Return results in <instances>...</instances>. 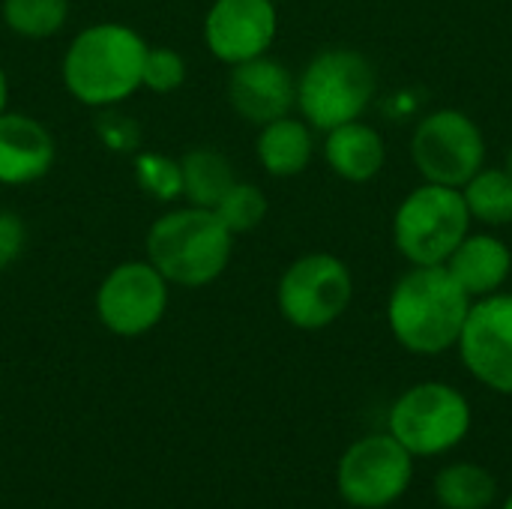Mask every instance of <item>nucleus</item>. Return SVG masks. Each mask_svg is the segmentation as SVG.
Wrapping results in <instances>:
<instances>
[{
  "instance_id": "1",
  "label": "nucleus",
  "mask_w": 512,
  "mask_h": 509,
  "mask_svg": "<svg viewBox=\"0 0 512 509\" xmlns=\"http://www.w3.org/2000/svg\"><path fill=\"white\" fill-rule=\"evenodd\" d=\"M150 42L123 21H96L81 27L63 51V90L84 108H114L141 90V72Z\"/></svg>"
},
{
  "instance_id": "2",
  "label": "nucleus",
  "mask_w": 512,
  "mask_h": 509,
  "mask_svg": "<svg viewBox=\"0 0 512 509\" xmlns=\"http://www.w3.org/2000/svg\"><path fill=\"white\" fill-rule=\"evenodd\" d=\"M471 303L444 264L411 267L390 288L387 327L405 351L438 357L456 348Z\"/></svg>"
},
{
  "instance_id": "3",
  "label": "nucleus",
  "mask_w": 512,
  "mask_h": 509,
  "mask_svg": "<svg viewBox=\"0 0 512 509\" xmlns=\"http://www.w3.org/2000/svg\"><path fill=\"white\" fill-rule=\"evenodd\" d=\"M144 258L171 288H207L225 276L234 258V234L207 207H168L147 231Z\"/></svg>"
},
{
  "instance_id": "4",
  "label": "nucleus",
  "mask_w": 512,
  "mask_h": 509,
  "mask_svg": "<svg viewBox=\"0 0 512 509\" xmlns=\"http://www.w3.org/2000/svg\"><path fill=\"white\" fill-rule=\"evenodd\" d=\"M375 90L378 75L363 51L324 48L297 75V111L315 132H330L360 120Z\"/></svg>"
},
{
  "instance_id": "5",
  "label": "nucleus",
  "mask_w": 512,
  "mask_h": 509,
  "mask_svg": "<svg viewBox=\"0 0 512 509\" xmlns=\"http://www.w3.org/2000/svg\"><path fill=\"white\" fill-rule=\"evenodd\" d=\"M471 234V213L462 189L420 183L393 213V246L411 267L447 264L453 249Z\"/></svg>"
},
{
  "instance_id": "6",
  "label": "nucleus",
  "mask_w": 512,
  "mask_h": 509,
  "mask_svg": "<svg viewBox=\"0 0 512 509\" xmlns=\"http://www.w3.org/2000/svg\"><path fill=\"white\" fill-rule=\"evenodd\" d=\"M474 423L468 396L444 381L408 387L390 408L387 432L414 456L435 459L459 447Z\"/></svg>"
},
{
  "instance_id": "7",
  "label": "nucleus",
  "mask_w": 512,
  "mask_h": 509,
  "mask_svg": "<svg viewBox=\"0 0 512 509\" xmlns=\"http://www.w3.org/2000/svg\"><path fill=\"white\" fill-rule=\"evenodd\" d=\"M354 300L351 267L330 252H309L294 258L276 285L279 315L306 333L336 324Z\"/></svg>"
},
{
  "instance_id": "8",
  "label": "nucleus",
  "mask_w": 512,
  "mask_h": 509,
  "mask_svg": "<svg viewBox=\"0 0 512 509\" xmlns=\"http://www.w3.org/2000/svg\"><path fill=\"white\" fill-rule=\"evenodd\" d=\"M411 162L426 183L462 189L486 165L483 129L459 108H438L414 126Z\"/></svg>"
},
{
  "instance_id": "9",
  "label": "nucleus",
  "mask_w": 512,
  "mask_h": 509,
  "mask_svg": "<svg viewBox=\"0 0 512 509\" xmlns=\"http://www.w3.org/2000/svg\"><path fill=\"white\" fill-rule=\"evenodd\" d=\"M168 303L171 282L147 258L114 264L93 297L99 324L120 339H138L159 327L168 315Z\"/></svg>"
},
{
  "instance_id": "10",
  "label": "nucleus",
  "mask_w": 512,
  "mask_h": 509,
  "mask_svg": "<svg viewBox=\"0 0 512 509\" xmlns=\"http://www.w3.org/2000/svg\"><path fill=\"white\" fill-rule=\"evenodd\" d=\"M414 456L390 435L375 432L354 441L336 465V489L357 509L393 507L414 480Z\"/></svg>"
},
{
  "instance_id": "11",
  "label": "nucleus",
  "mask_w": 512,
  "mask_h": 509,
  "mask_svg": "<svg viewBox=\"0 0 512 509\" xmlns=\"http://www.w3.org/2000/svg\"><path fill=\"white\" fill-rule=\"evenodd\" d=\"M456 351L474 381L512 396V294L498 291L471 303Z\"/></svg>"
},
{
  "instance_id": "12",
  "label": "nucleus",
  "mask_w": 512,
  "mask_h": 509,
  "mask_svg": "<svg viewBox=\"0 0 512 509\" xmlns=\"http://www.w3.org/2000/svg\"><path fill=\"white\" fill-rule=\"evenodd\" d=\"M276 33L279 9L273 0H213L201 24L204 48L228 69L270 54Z\"/></svg>"
},
{
  "instance_id": "13",
  "label": "nucleus",
  "mask_w": 512,
  "mask_h": 509,
  "mask_svg": "<svg viewBox=\"0 0 512 509\" xmlns=\"http://www.w3.org/2000/svg\"><path fill=\"white\" fill-rule=\"evenodd\" d=\"M225 93L231 111L240 120L264 126L297 108V75L282 60L261 54L255 60L231 66Z\"/></svg>"
},
{
  "instance_id": "14",
  "label": "nucleus",
  "mask_w": 512,
  "mask_h": 509,
  "mask_svg": "<svg viewBox=\"0 0 512 509\" xmlns=\"http://www.w3.org/2000/svg\"><path fill=\"white\" fill-rule=\"evenodd\" d=\"M57 162L54 132L33 114L3 111L0 114V186L18 189L39 183Z\"/></svg>"
},
{
  "instance_id": "15",
  "label": "nucleus",
  "mask_w": 512,
  "mask_h": 509,
  "mask_svg": "<svg viewBox=\"0 0 512 509\" xmlns=\"http://www.w3.org/2000/svg\"><path fill=\"white\" fill-rule=\"evenodd\" d=\"M444 267L471 300H480V297L504 291L512 273V249L498 234H489V231L468 234L453 249Z\"/></svg>"
},
{
  "instance_id": "16",
  "label": "nucleus",
  "mask_w": 512,
  "mask_h": 509,
  "mask_svg": "<svg viewBox=\"0 0 512 509\" xmlns=\"http://www.w3.org/2000/svg\"><path fill=\"white\" fill-rule=\"evenodd\" d=\"M324 162L345 183H369L384 171L387 144L381 132L360 117L324 132Z\"/></svg>"
},
{
  "instance_id": "17",
  "label": "nucleus",
  "mask_w": 512,
  "mask_h": 509,
  "mask_svg": "<svg viewBox=\"0 0 512 509\" xmlns=\"http://www.w3.org/2000/svg\"><path fill=\"white\" fill-rule=\"evenodd\" d=\"M255 159L276 180L300 177L315 159V129L294 114L270 120L258 126Z\"/></svg>"
},
{
  "instance_id": "18",
  "label": "nucleus",
  "mask_w": 512,
  "mask_h": 509,
  "mask_svg": "<svg viewBox=\"0 0 512 509\" xmlns=\"http://www.w3.org/2000/svg\"><path fill=\"white\" fill-rule=\"evenodd\" d=\"M183 168V201L213 210L219 198L234 186L237 174L231 159L216 147H192L180 156Z\"/></svg>"
},
{
  "instance_id": "19",
  "label": "nucleus",
  "mask_w": 512,
  "mask_h": 509,
  "mask_svg": "<svg viewBox=\"0 0 512 509\" xmlns=\"http://www.w3.org/2000/svg\"><path fill=\"white\" fill-rule=\"evenodd\" d=\"M432 492L444 509H489L498 498V480L477 462H453L438 471Z\"/></svg>"
},
{
  "instance_id": "20",
  "label": "nucleus",
  "mask_w": 512,
  "mask_h": 509,
  "mask_svg": "<svg viewBox=\"0 0 512 509\" xmlns=\"http://www.w3.org/2000/svg\"><path fill=\"white\" fill-rule=\"evenodd\" d=\"M462 198L468 204L471 222L486 228L512 225V177L504 168H480L465 186Z\"/></svg>"
},
{
  "instance_id": "21",
  "label": "nucleus",
  "mask_w": 512,
  "mask_h": 509,
  "mask_svg": "<svg viewBox=\"0 0 512 509\" xmlns=\"http://www.w3.org/2000/svg\"><path fill=\"white\" fill-rule=\"evenodd\" d=\"M72 15L69 0H0V18L9 33L42 42L66 30Z\"/></svg>"
},
{
  "instance_id": "22",
  "label": "nucleus",
  "mask_w": 512,
  "mask_h": 509,
  "mask_svg": "<svg viewBox=\"0 0 512 509\" xmlns=\"http://www.w3.org/2000/svg\"><path fill=\"white\" fill-rule=\"evenodd\" d=\"M132 174L138 189L159 204H177L183 198V168L177 156L141 147L132 156Z\"/></svg>"
},
{
  "instance_id": "23",
  "label": "nucleus",
  "mask_w": 512,
  "mask_h": 509,
  "mask_svg": "<svg viewBox=\"0 0 512 509\" xmlns=\"http://www.w3.org/2000/svg\"><path fill=\"white\" fill-rule=\"evenodd\" d=\"M267 195L261 186L249 183V180H234V186L219 198V204L213 207V213L222 219V225L240 237L255 231L264 219H267Z\"/></svg>"
},
{
  "instance_id": "24",
  "label": "nucleus",
  "mask_w": 512,
  "mask_h": 509,
  "mask_svg": "<svg viewBox=\"0 0 512 509\" xmlns=\"http://www.w3.org/2000/svg\"><path fill=\"white\" fill-rule=\"evenodd\" d=\"M183 81H186V57L171 45H150L147 57H144L141 90L168 96V93L180 90Z\"/></svg>"
},
{
  "instance_id": "25",
  "label": "nucleus",
  "mask_w": 512,
  "mask_h": 509,
  "mask_svg": "<svg viewBox=\"0 0 512 509\" xmlns=\"http://www.w3.org/2000/svg\"><path fill=\"white\" fill-rule=\"evenodd\" d=\"M96 138L102 141V147L108 153H120V156H135L144 147V129H141V123L132 114L120 111V105L99 108Z\"/></svg>"
},
{
  "instance_id": "26",
  "label": "nucleus",
  "mask_w": 512,
  "mask_h": 509,
  "mask_svg": "<svg viewBox=\"0 0 512 509\" xmlns=\"http://www.w3.org/2000/svg\"><path fill=\"white\" fill-rule=\"evenodd\" d=\"M27 246V225L15 210L0 207V273H6Z\"/></svg>"
},
{
  "instance_id": "27",
  "label": "nucleus",
  "mask_w": 512,
  "mask_h": 509,
  "mask_svg": "<svg viewBox=\"0 0 512 509\" xmlns=\"http://www.w3.org/2000/svg\"><path fill=\"white\" fill-rule=\"evenodd\" d=\"M9 108V75H6V66L0 63V114Z\"/></svg>"
},
{
  "instance_id": "28",
  "label": "nucleus",
  "mask_w": 512,
  "mask_h": 509,
  "mask_svg": "<svg viewBox=\"0 0 512 509\" xmlns=\"http://www.w3.org/2000/svg\"><path fill=\"white\" fill-rule=\"evenodd\" d=\"M504 171L512 177V147H510V153H507V159H504Z\"/></svg>"
},
{
  "instance_id": "29",
  "label": "nucleus",
  "mask_w": 512,
  "mask_h": 509,
  "mask_svg": "<svg viewBox=\"0 0 512 509\" xmlns=\"http://www.w3.org/2000/svg\"><path fill=\"white\" fill-rule=\"evenodd\" d=\"M501 509H512V495L507 498V501H504V507H501Z\"/></svg>"
},
{
  "instance_id": "30",
  "label": "nucleus",
  "mask_w": 512,
  "mask_h": 509,
  "mask_svg": "<svg viewBox=\"0 0 512 509\" xmlns=\"http://www.w3.org/2000/svg\"><path fill=\"white\" fill-rule=\"evenodd\" d=\"M273 3H276V6H279V3H285V0H273Z\"/></svg>"
}]
</instances>
